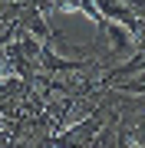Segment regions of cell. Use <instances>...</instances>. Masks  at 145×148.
I'll return each instance as SVG.
<instances>
[{"label": "cell", "instance_id": "1", "mask_svg": "<svg viewBox=\"0 0 145 148\" xmlns=\"http://www.w3.org/2000/svg\"><path fill=\"white\" fill-rule=\"evenodd\" d=\"M49 148H53V145H49Z\"/></svg>", "mask_w": 145, "mask_h": 148}]
</instances>
